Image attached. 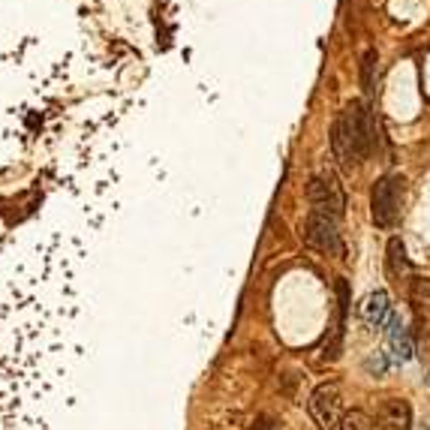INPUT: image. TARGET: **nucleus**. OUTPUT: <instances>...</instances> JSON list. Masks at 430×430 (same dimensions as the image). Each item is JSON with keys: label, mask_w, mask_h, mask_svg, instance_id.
<instances>
[{"label": "nucleus", "mask_w": 430, "mask_h": 430, "mask_svg": "<svg viewBox=\"0 0 430 430\" xmlns=\"http://www.w3.org/2000/svg\"><path fill=\"white\" fill-rule=\"evenodd\" d=\"M410 271V262H406V250H403V244L400 238H391L389 241V277L394 283H400V277Z\"/></svg>", "instance_id": "10"}, {"label": "nucleus", "mask_w": 430, "mask_h": 430, "mask_svg": "<svg viewBox=\"0 0 430 430\" xmlns=\"http://www.w3.org/2000/svg\"><path fill=\"white\" fill-rule=\"evenodd\" d=\"M376 82H379V55L373 48L364 51L361 58V88L364 93H376Z\"/></svg>", "instance_id": "9"}, {"label": "nucleus", "mask_w": 430, "mask_h": 430, "mask_svg": "<svg viewBox=\"0 0 430 430\" xmlns=\"http://www.w3.org/2000/svg\"><path fill=\"white\" fill-rule=\"evenodd\" d=\"M403 208V178L400 175H385L379 184L373 187L370 196V217L379 229H391L400 220Z\"/></svg>", "instance_id": "2"}, {"label": "nucleus", "mask_w": 430, "mask_h": 430, "mask_svg": "<svg viewBox=\"0 0 430 430\" xmlns=\"http://www.w3.org/2000/svg\"><path fill=\"white\" fill-rule=\"evenodd\" d=\"M310 415L319 424V430H340L343 422V400H340V389L337 385H319V389L310 394Z\"/></svg>", "instance_id": "4"}, {"label": "nucleus", "mask_w": 430, "mask_h": 430, "mask_svg": "<svg viewBox=\"0 0 430 430\" xmlns=\"http://www.w3.org/2000/svg\"><path fill=\"white\" fill-rule=\"evenodd\" d=\"M412 427V410L400 397H389L379 406V418H376V430H410Z\"/></svg>", "instance_id": "7"}, {"label": "nucleus", "mask_w": 430, "mask_h": 430, "mask_svg": "<svg viewBox=\"0 0 430 430\" xmlns=\"http://www.w3.org/2000/svg\"><path fill=\"white\" fill-rule=\"evenodd\" d=\"M304 241L310 247H316L319 253H328V256H340L343 259V238H340V229H337V220L331 217H322V214H310L307 223H304Z\"/></svg>", "instance_id": "5"}, {"label": "nucleus", "mask_w": 430, "mask_h": 430, "mask_svg": "<svg viewBox=\"0 0 430 430\" xmlns=\"http://www.w3.org/2000/svg\"><path fill=\"white\" fill-rule=\"evenodd\" d=\"M331 148L343 169H352L364 157H370V150L376 148V126L364 103H349L340 112L331 130Z\"/></svg>", "instance_id": "1"}, {"label": "nucleus", "mask_w": 430, "mask_h": 430, "mask_svg": "<svg viewBox=\"0 0 430 430\" xmlns=\"http://www.w3.org/2000/svg\"><path fill=\"white\" fill-rule=\"evenodd\" d=\"M358 313H361V319H364V325H370V328H385V325L391 322V316H394L389 292H382V289L370 292V295L358 304Z\"/></svg>", "instance_id": "6"}, {"label": "nucleus", "mask_w": 430, "mask_h": 430, "mask_svg": "<svg viewBox=\"0 0 430 430\" xmlns=\"http://www.w3.org/2000/svg\"><path fill=\"white\" fill-rule=\"evenodd\" d=\"M410 304L418 313L430 310V277H412L410 280Z\"/></svg>", "instance_id": "11"}, {"label": "nucleus", "mask_w": 430, "mask_h": 430, "mask_svg": "<svg viewBox=\"0 0 430 430\" xmlns=\"http://www.w3.org/2000/svg\"><path fill=\"white\" fill-rule=\"evenodd\" d=\"M389 340H391V349H394L397 361H412L415 349H412V340H410V334H406L400 316H391V322H389Z\"/></svg>", "instance_id": "8"}, {"label": "nucleus", "mask_w": 430, "mask_h": 430, "mask_svg": "<svg viewBox=\"0 0 430 430\" xmlns=\"http://www.w3.org/2000/svg\"><path fill=\"white\" fill-rule=\"evenodd\" d=\"M340 430H373V422H370V415H367V412L352 410V412L343 415Z\"/></svg>", "instance_id": "12"}, {"label": "nucleus", "mask_w": 430, "mask_h": 430, "mask_svg": "<svg viewBox=\"0 0 430 430\" xmlns=\"http://www.w3.org/2000/svg\"><path fill=\"white\" fill-rule=\"evenodd\" d=\"M307 199L313 205V214H322V217H331V220L343 217V205L346 202H343V190L331 171H319V175L310 178Z\"/></svg>", "instance_id": "3"}]
</instances>
